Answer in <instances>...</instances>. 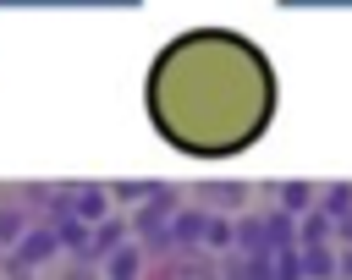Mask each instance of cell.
Segmentation results:
<instances>
[{"instance_id":"16","label":"cell","mask_w":352,"mask_h":280,"mask_svg":"<svg viewBox=\"0 0 352 280\" xmlns=\"http://www.w3.org/2000/svg\"><path fill=\"white\" fill-rule=\"evenodd\" d=\"M336 236H341V242H352V214H341V220H336Z\"/></svg>"},{"instance_id":"13","label":"cell","mask_w":352,"mask_h":280,"mask_svg":"<svg viewBox=\"0 0 352 280\" xmlns=\"http://www.w3.org/2000/svg\"><path fill=\"white\" fill-rule=\"evenodd\" d=\"M319 203L341 220V214H352V187H346V181H336V187H324V192H319Z\"/></svg>"},{"instance_id":"11","label":"cell","mask_w":352,"mask_h":280,"mask_svg":"<svg viewBox=\"0 0 352 280\" xmlns=\"http://www.w3.org/2000/svg\"><path fill=\"white\" fill-rule=\"evenodd\" d=\"M280 203H286L292 214H302V209H314V203H319V192H314L308 181H286V187H280Z\"/></svg>"},{"instance_id":"6","label":"cell","mask_w":352,"mask_h":280,"mask_svg":"<svg viewBox=\"0 0 352 280\" xmlns=\"http://www.w3.org/2000/svg\"><path fill=\"white\" fill-rule=\"evenodd\" d=\"M104 275H116V280H132V275H143V247H138V236H132V242H121V247H110V258H104Z\"/></svg>"},{"instance_id":"17","label":"cell","mask_w":352,"mask_h":280,"mask_svg":"<svg viewBox=\"0 0 352 280\" xmlns=\"http://www.w3.org/2000/svg\"><path fill=\"white\" fill-rule=\"evenodd\" d=\"M341 275H352V247H346V253H341Z\"/></svg>"},{"instance_id":"14","label":"cell","mask_w":352,"mask_h":280,"mask_svg":"<svg viewBox=\"0 0 352 280\" xmlns=\"http://www.w3.org/2000/svg\"><path fill=\"white\" fill-rule=\"evenodd\" d=\"M275 275H280V280L302 275V247H280V253H275Z\"/></svg>"},{"instance_id":"4","label":"cell","mask_w":352,"mask_h":280,"mask_svg":"<svg viewBox=\"0 0 352 280\" xmlns=\"http://www.w3.org/2000/svg\"><path fill=\"white\" fill-rule=\"evenodd\" d=\"M330 236H336V214L324 203H314V209L297 214V242H330Z\"/></svg>"},{"instance_id":"15","label":"cell","mask_w":352,"mask_h":280,"mask_svg":"<svg viewBox=\"0 0 352 280\" xmlns=\"http://www.w3.org/2000/svg\"><path fill=\"white\" fill-rule=\"evenodd\" d=\"M110 192H116V203H143V198H154L148 181H121V187H110Z\"/></svg>"},{"instance_id":"10","label":"cell","mask_w":352,"mask_h":280,"mask_svg":"<svg viewBox=\"0 0 352 280\" xmlns=\"http://www.w3.org/2000/svg\"><path fill=\"white\" fill-rule=\"evenodd\" d=\"M236 247H242V253H253V247H275L270 231H264V214H242V220H236Z\"/></svg>"},{"instance_id":"7","label":"cell","mask_w":352,"mask_h":280,"mask_svg":"<svg viewBox=\"0 0 352 280\" xmlns=\"http://www.w3.org/2000/svg\"><path fill=\"white\" fill-rule=\"evenodd\" d=\"M72 198H77V214H82L88 225L110 220V203H116V192H104V187H77Z\"/></svg>"},{"instance_id":"3","label":"cell","mask_w":352,"mask_h":280,"mask_svg":"<svg viewBox=\"0 0 352 280\" xmlns=\"http://www.w3.org/2000/svg\"><path fill=\"white\" fill-rule=\"evenodd\" d=\"M204 231H209V209H182V203H176L170 231H165L160 242H148V247H204Z\"/></svg>"},{"instance_id":"8","label":"cell","mask_w":352,"mask_h":280,"mask_svg":"<svg viewBox=\"0 0 352 280\" xmlns=\"http://www.w3.org/2000/svg\"><path fill=\"white\" fill-rule=\"evenodd\" d=\"M28 209H16V203H0V247H16L22 236H28Z\"/></svg>"},{"instance_id":"1","label":"cell","mask_w":352,"mask_h":280,"mask_svg":"<svg viewBox=\"0 0 352 280\" xmlns=\"http://www.w3.org/2000/svg\"><path fill=\"white\" fill-rule=\"evenodd\" d=\"M60 247H66V242H60V231H55V225H28V236L11 247V258H6L0 269H6V275H28V269L50 264Z\"/></svg>"},{"instance_id":"9","label":"cell","mask_w":352,"mask_h":280,"mask_svg":"<svg viewBox=\"0 0 352 280\" xmlns=\"http://www.w3.org/2000/svg\"><path fill=\"white\" fill-rule=\"evenodd\" d=\"M231 247H236V220H220V214H209L204 253H231Z\"/></svg>"},{"instance_id":"2","label":"cell","mask_w":352,"mask_h":280,"mask_svg":"<svg viewBox=\"0 0 352 280\" xmlns=\"http://www.w3.org/2000/svg\"><path fill=\"white\" fill-rule=\"evenodd\" d=\"M170 214H176V198H170V192L143 198V209L132 214V236H138V242H160V236L170 231Z\"/></svg>"},{"instance_id":"12","label":"cell","mask_w":352,"mask_h":280,"mask_svg":"<svg viewBox=\"0 0 352 280\" xmlns=\"http://www.w3.org/2000/svg\"><path fill=\"white\" fill-rule=\"evenodd\" d=\"M264 231H270L275 247H292V236H297V231H292V209H270V214H264Z\"/></svg>"},{"instance_id":"5","label":"cell","mask_w":352,"mask_h":280,"mask_svg":"<svg viewBox=\"0 0 352 280\" xmlns=\"http://www.w3.org/2000/svg\"><path fill=\"white\" fill-rule=\"evenodd\" d=\"M302 275H341V253H330V242H302Z\"/></svg>"}]
</instances>
